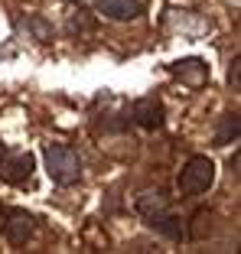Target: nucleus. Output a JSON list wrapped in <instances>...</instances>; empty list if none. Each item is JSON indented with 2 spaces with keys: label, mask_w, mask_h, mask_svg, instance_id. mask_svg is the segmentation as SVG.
<instances>
[{
  "label": "nucleus",
  "mask_w": 241,
  "mask_h": 254,
  "mask_svg": "<svg viewBox=\"0 0 241 254\" xmlns=\"http://www.w3.org/2000/svg\"><path fill=\"white\" fill-rule=\"evenodd\" d=\"M95 10L108 20H137L143 13L140 0H95Z\"/></svg>",
  "instance_id": "6"
},
{
  "label": "nucleus",
  "mask_w": 241,
  "mask_h": 254,
  "mask_svg": "<svg viewBox=\"0 0 241 254\" xmlns=\"http://www.w3.org/2000/svg\"><path fill=\"white\" fill-rule=\"evenodd\" d=\"M0 157H3V143H0Z\"/></svg>",
  "instance_id": "12"
},
{
  "label": "nucleus",
  "mask_w": 241,
  "mask_h": 254,
  "mask_svg": "<svg viewBox=\"0 0 241 254\" xmlns=\"http://www.w3.org/2000/svg\"><path fill=\"white\" fill-rule=\"evenodd\" d=\"M33 170H36L33 153H10V157H0V176H3V183H10V186L30 183Z\"/></svg>",
  "instance_id": "3"
},
{
  "label": "nucleus",
  "mask_w": 241,
  "mask_h": 254,
  "mask_svg": "<svg viewBox=\"0 0 241 254\" xmlns=\"http://www.w3.org/2000/svg\"><path fill=\"white\" fill-rule=\"evenodd\" d=\"M147 225H150V228H157L160 235H166V238H180V235H182V222H180V218H176V215H173L170 209H166L163 215L150 218Z\"/></svg>",
  "instance_id": "9"
},
{
  "label": "nucleus",
  "mask_w": 241,
  "mask_h": 254,
  "mask_svg": "<svg viewBox=\"0 0 241 254\" xmlns=\"http://www.w3.org/2000/svg\"><path fill=\"white\" fill-rule=\"evenodd\" d=\"M215 140H219L222 147L232 143V140H238V114H225V118H222V130H219Z\"/></svg>",
  "instance_id": "10"
},
{
  "label": "nucleus",
  "mask_w": 241,
  "mask_h": 254,
  "mask_svg": "<svg viewBox=\"0 0 241 254\" xmlns=\"http://www.w3.org/2000/svg\"><path fill=\"white\" fill-rule=\"evenodd\" d=\"M238 72H241V59L232 62V68H228V82H232V88L238 91Z\"/></svg>",
  "instance_id": "11"
},
{
  "label": "nucleus",
  "mask_w": 241,
  "mask_h": 254,
  "mask_svg": "<svg viewBox=\"0 0 241 254\" xmlns=\"http://www.w3.org/2000/svg\"><path fill=\"white\" fill-rule=\"evenodd\" d=\"M134 121L143 130H157V127L163 124V105H160V98L157 95L137 98L134 101Z\"/></svg>",
  "instance_id": "4"
},
{
  "label": "nucleus",
  "mask_w": 241,
  "mask_h": 254,
  "mask_svg": "<svg viewBox=\"0 0 241 254\" xmlns=\"http://www.w3.org/2000/svg\"><path fill=\"white\" fill-rule=\"evenodd\" d=\"M173 75H180L186 85H202L205 75H209V65L202 59H186V62H176L173 65Z\"/></svg>",
  "instance_id": "8"
},
{
  "label": "nucleus",
  "mask_w": 241,
  "mask_h": 254,
  "mask_svg": "<svg viewBox=\"0 0 241 254\" xmlns=\"http://www.w3.org/2000/svg\"><path fill=\"white\" fill-rule=\"evenodd\" d=\"M166 209H170V199H166L163 189H147V192L137 195V212H140L147 222L157 218V215H163Z\"/></svg>",
  "instance_id": "7"
},
{
  "label": "nucleus",
  "mask_w": 241,
  "mask_h": 254,
  "mask_svg": "<svg viewBox=\"0 0 241 254\" xmlns=\"http://www.w3.org/2000/svg\"><path fill=\"white\" fill-rule=\"evenodd\" d=\"M46 173L49 180L59 183V186H75L82 180V160L72 147H62V143H49L46 147Z\"/></svg>",
  "instance_id": "1"
},
{
  "label": "nucleus",
  "mask_w": 241,
  "mask_h": 254,
  "mask_svg": "<svg viewBox=\"0 0 241 254\" xmlns=\"http://www.w3.org/2000/svg\"><path fill=\"white\" fill-rule=\"evenodd\" d=\"M212 183H215V163L209 157H189L180 170L176 186L182 195H202L212 189Z\"/></svg>",
  "instance_id": "2"
},
{
  "label": "nucleus",
  "mask_w": 241,
  "mask_h": 254,
  "mask_svg": "<svg viewBox=\"0 0 241 254\" xmlns=\"http://www.w3.org/2000/svg\"><path fill=\"white\" fill-rule=\"evenodd\" d=\"M3 235H7L10 245H26L33 235V215L23 209L7 212V222H3Z\"/></svg>",
  "instance_id": "5"
}]
</instances>
